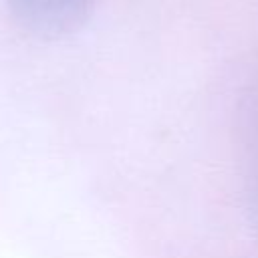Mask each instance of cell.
I'll return each mask as SVG.
<instances>
[{"instance_id":"1","label":"cell","mask_w":258,"mask_h":258,"mask_svg":"<svg viewBox=\"0 0 258 258\" xmlns=\"http://www.w3.org/2000/svg\"><path fill=\"white\" fill-rule=\"evenodd\" d=\"M95 0H6L12 16L28 30L52 36L83 20Z\"/></svg>"},{"instance_id":"2","label":"cell","mask_w":258,"mask_h":258,"mask_svg":"<svg viewBox=\"0 0 258 258\" xmlns=\"http://www.w3.org/2000/svg\"><path fill=\"white\" fill-rule=\"evenodd\" d=\"M252 212L258 226V137H256V149H254V163H252Z\"/></svg>"}]
</instances>
